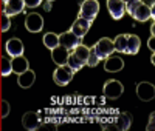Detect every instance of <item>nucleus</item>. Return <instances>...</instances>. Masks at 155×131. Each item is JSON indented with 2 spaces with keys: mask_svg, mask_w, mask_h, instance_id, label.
<instances>
[{
  "mask_svg": "<svg viewBox=\"0 0 155 131\" xmlns=\"http://www.w3.org/2000/svg\"><path fill=\"white\" fill-rule=\"evenodd\" d=\"M95 54L99 57V60H104L107 59L109 56H112V52H115V48H113V40L109 37H102L99 40L90 48Z\"/></svg>",
  "mask_w": 155,
  "mask_h": 131,
  "instance_id": "1",
  "label": "nucleus"
},
{
  "mask_svg": "<svg viewBox=\"0 0 155 131\" xmlns=\"http://www.w3.org/2000/svg\"><path fill=\"white\" fill-rule=\"evenodd\" d=\"M99 12V2L98 0H84L79 6V17L93 22Z\"/></svg>",
  "mask_w": 155,
  "mask_h": 131,
  "instance_id": "2",
  "label": "nucleus"
},
{
  "mask_svg": "<svg viewBox=\"0 0 155 131\" xmlns=\"http://www.w3.org/2000/svg\"><path fill=\"white\" fill-rule=\"evenodd\" d=\"M74 76V71L68 67V65H61L53 71V80L59 86H65L71 82V79Z\"/></svg>",
  "mask_w": 155,
  "mask_h": 131,
  "instance_id": "3",
  "label": "nucleus"
},
{
  "mask_svg": "<svg viewBox=\"0 0 155 131\" xmlns=\"http://www.w3.org/2000/svg\"><path fill=\"white\" fill-rule=\"evenodd\" d=\"M102 91H104V96L107 99H118L121 97V94L124 93V86L121 82L115 80V79H112V80H107L104 83V88H102Z\"/></svg>",
  "mask_w": 155,
  "mask_h": 131,
  "instance_id": "4",
  "label": "nucleus"
},
{
  "mask_svg": "<svg viewBox=\"0 0 155 131\" xmlns=\"http://www.w3.org/2000/svg\"><path fill=\"white\" fill-rule=\"evenodd\" d=\"M25 28L30 33H41L44 30V17L37 12H30L25 19Z\"/></svg>",
  "mask_w": 155,
  "mask_h": 131,
  "instance_id": "5",
  "label": "nucleus"
},
{
  "mask_svg": "<svg viewBox=\"0 0 155 131\" xmlns=\"http://www.w3.org/2000/svg\"><path fill=\"white\" fill-rule=\"evenodd\" d=\"M137 96L143 102H150L155 97V86L150 82H140L137 85Z\"/></svg>",
  "mask_w": 155,
  "mask_h": 131,
  "instance_id": "6",
  "label": "nucleus"
},
{
  "mask_svg": "<svg viewBox=\"0 0 155 131\" xmlns=\"http://www.w3.org/2000/svg\"><path fill=\"white\" fill-rule=\"evenodd\" d=\"M5 51L9 57H17V56H22L23 51H25V45L22 43L20 39L17 37H12V39H8L6 43H5Z\"/></svg>",
  "mask_w": 155,
  "mask_h": 131,
  "instance_id": "7",
  "label": "nucleus"
},
{
  "mask_svg": "<svg viewBox=\"0 0 155 131\" xmlns=\"http://www.w3.org/2000/svg\"><path fill=\"white\" fill-rule=\"evenodd\" d=\"M22 125L25 129L28 131H34L41 128V116L34 111H27L22 116Z\"/></svg>",
  "mask_w": 155,
  "mask_h": 131,
  "instance_id": "8",
  "label": "nucleus"
},
{
  "mask_svg": "<svg viewBox=\"0 0 155 131\" xmlns=\"http://www.w3.org/2000/svg\"><path fill=\"white\" fill-rule=\"evenodd\" d=\"M90 26H92V22H88V20H85V19H82V17H78V19L73 22L70 31H71L78 39H82V37L88 33Z\"/></svg>",
  "mask_w": 155,
  "mask_h": 131,
  "instance_id": "9",
  "label": "nucleus"
},
{
  "mask_svg": "<svg viewBox=\"0 0 155 131\" xmlns=\"http://www.w3.org/2000/svg\"><path fill=\"white\" fill-rule=\"evenodd\" d=\"M107 9L110 12L112 19H115V20L123 19L126 14V5L121 0H107Z\"/></svg>",
  "mask_w": 155,
  "mask_h": 131,
  "instance_id": "10",
  "label": "nucleus"
},
{
  "mask_svg": "<svg viewBox=\"0 0 155 131\" xmlns=\"http://www.w3.org/2000/svg\"><path fill=\"white\" fill-rule=\"evenodd\" d=\"M23 9H25L23 0H6L3 3V12H6L9 17L20 14V12H23Z\"/></svg>",
  "mask_w": 155,
  "mask_h": 131,
  "instance_id": "11",
  "label": "nucleus"
},
{
  "mask_svg": "<svg viewBox=\"0 0 155 131\" xmlns=\"http://www.w3.org/2000/svg\"><path fill=\"white\" fill-rule=\"evenodd\" d=\"M70 54V51L67 48H64L62 45H58L56 48L51 49V59H53V62L58 65V67H61V65H65L67 63V57Z\"/></svg>",
  "mask_w": 155,
  "mask_h": 131,
  "instance_id": "12",
  "label": "nucleus"
},
{
  "mask_svg": "<svg viewBox=\"0 0 155 131\" xmlns=\"http://www.w3.org/2000/svg\"><path fill=\"white\" fill-rule=\"evenodd\" d=\"M104 70L107 73H118L124 68V60L121 57L116 56H109L107 59H104Z\"/></svg>",
  "mask_w": 155,
  "mask_h": 131,
  "instance_id": "13",
  "label": "nucleus"
},
{
  "mask_svg": "<svg viewBox=\"0 0 155 131\" xmlns=\"http://www.w3.org/2000/svg\"><path fill=\"white\" fill-rule=\"evenodd\" d=\"M81 39H78L71 31H65V33H62L59 34V45H62L64 48H67L68 51H71L78 43H79Z\"/></svg>",
  "mask_w": 155,
  "mask_h": 131,
  "instance_id": "14",
  "label": "nucleus"
},
{
  "mask_svg": "<svg viewBox=\"0 0 155 131\" xmlns=\"http://www.w3.org/2000/svg\"><path fill=\"white\" fill-rule=\"evenodd\" d=\"M28 68H30V62H28V59L25 57L23 54L17 56V57H11V70H12V73L22 74L23 71H27Z\"/></svg>",
  "mask_w": 155,
  "mask_h": 131,
  "instance_id": "15",
  "label": "nucleus"
},
{
  "mask_svg": "<svg viewBox=\"0 0 155 131\" xmlns=\"http://www.w3.org/2000/svg\"><path fill=\"white\" fill-rule=\"evenodd\" d=\"M34 80H36V73L31 71L30 68L27 71H23L22 74H17V83L20 88L27 89V88H31L34 85Z\"/></svg>",
  "mask_w": 155,
  "mask_h": 131,
  "instance_id": "16",
  "label": "nucleus"
},
{
  "mask_svg": "<svg viewBox=\"0 0 155 131\" xmlns=\"http://www.w3.org/2000/svg\"><path fill=\"white\" fill-rule=\"evenodd\" d=\"M132 17H134L137 22H147V20H150V19L153 17V11H152V8H149V6H146V5L141 3V5L135 9V12H134Z\"/></svg>",
  "mask_w": 155,
  "mask_h": 131,
  "instance_id": "17",
  "label": "nucleus"
},
{
  "mask_svg": "<svg viewBox=\"0 0 155 131\" xmlns=\"http://www.w3.org/2000/svg\"><path fill=\"white\" fill-rule=\"evenodd\" d=\"M132 125V117L129 113H120L115 117V128L121 129V131H127Z\"/></svg>",
  "mask_w": 155,
  "mask_h": 131,
  "instance_id": "18",
  "label": "nucleus"
},
{
  "mask_svg": "<svg viewBox=\"0 0 155 131\" xmlns=\"http://www.w3.org/2000/svg\"><path fill=\"white\" fill-rule=\"evenodd\" d=\"M141 46V40L140 37L135 34H127V46H126V52L124 54H137Z\"/></svg>",
  "mask_w": 155,
  "mask_h": 131,
  "instance_id": "19",
  "label": "nucleus"
},
{
  "mask_svg": "<svg viewBox=\"0 0 155 131\" xmlns=\"http://www.w3.org/2000/svg\"><path fill=\"white\" fill-rule=\"evenodd\" d=\"M71 52H73V54L79 59L81 62L87 63V59H88V54H90V48H88L87 45H84V43H78V45L71 49Z\"/></svg>",
  "mask_w": 155,
  "mask_h": 131,
  "instance_id": "20",
  "label": "nucleus"
},
{
  "mask_svg": "<svg viewBox=\"0 0 155 131\" xmlns=\"http://www.w3.org/2000/svg\"><path fill=\"white\" fill-rule=\"evenodd\" d=\"M42 42L48 49H53L59 45V36L54 34V33H45L44 37H42Z\"/></svg>",
  "mask_w": 155,
  "mask_h": 131,
  "instance_id": "21",
  "label": "nucleus"
},
{
  "mask_svg": "<svg viewBox=\"0 0 155 131\" xmlns=\"http://www.w3.org/2000/svg\"><path fill=\"white\" fill-rule=\"evenodd\" d=\"M126 46H127V34H120L115 37L113 40V48L118 52H126Z\"/></svg>",
  "mask_w": 155,
  "mask_h": 131,
  "instance_id": "22",
  "label": "nucleus"
},
{
  "mask_svg": "<svg viewBox=\"0 0 155 131\" xmlns=\"http://www.w3.org/2000/svg\"><path fill=\"white\" fill-rule=\"evenodd\" d=\"M65 65H68V67H70V68H71V70L76 73V71H79V70L84 67L85 63H84V62H81L79 59H78V57L73 54V52H70L68 57H67V63H65Z\"/></svg>",
  "mask_w": 155,
  "mask_h": 131,
  "instance_id": "23",
  "label": "nucleus"
},
{
  "mask_svg": "<svg viewBox=\"0 0 155 131\" xmlns=\"http://www.w3.org/2000/svg\"><path fill=\"white\" fill-rule=\"evenodd\" d=\"M11 73H12V70H11V60L8 57L2 56V57H0V76L8 77Z\"/></svg>",
  "mask_w": 155,
  "mask_h": 131,
  "instance_id": "24",
  "label": "nucleus"
},
{
  "mask_svg": "<svg viewBox=\"0 0 155 131\" xmlns=\"http://www.w3.org/2000/svg\"><path fill=\"white\" fill-rule=\"evenodd\" d=\"M9 28H11V17L6 14V12L2 11V14H0V31L6 33Z\"/></svg>",
  "mask_w": 155,
  "mask_h": 131,
  "instance_id": "25",
  "label": "nucleus"
},
{
  "mask_svg": "<svg viewBox=\"0 0 155 131\" xmlns=\"http://www.w3.org/2000/svg\"><path fill=\"white\" fill-rule=\"evenodd\" d=\"M9 113H11L9 102H6V100H0V119H5V117H8Z\"/></svg>",
  "mask_w": 155,
  "mask_h": 131,
  "instance_id": "26",
  "label": "nucleus"
},
{
  "mask_svg": "<svg viewBox=\"0 0 155 131\" xmlns=\"http://www.w3.org/2000/svg\"><path fill=\"white\" fill-rule=\"evenodd\" d=\"M124 5H126V11H127L130 16H134L135 9L141 5V2H140V0H129V2H126Z\"/></svg>",
  "mask_w": 155,
  "mask_h": 131,
  "instance_id": "27",
  "label": "nucleus"
},
{
  "mask_svg": "<svg viewBox=\"0 0 155 131\" xmlns=\"http://www.w3.org/2000/svg\"><path fill=\"white\" fill-rule=\"evenodd\" d=\"M98 63H99V57L95 54V52H93L92 49H90V54H88V59H87V63H85V65H88V67L95 68Z\"/></svg>",
  "mask_w": 155,
  "mask_h": 131,
  "instance_id": "28",
  "label": "nucleus"
},
{
  "mask_svg": "<svg viewBox=\"0 0 155 131\" xmlns=\"http://www.w3.org/2000/svg\"><path fill=\"white\" fill-rule=\"evenodd\" d=\"M25 8H37L42 5V0H23Z\"/></svg>",
  "mask_w": 155,
  "mask_h": 131,
  "instance_id": "29",
  "label": "nucleus"
},
{
  "mask_svg": "<svg viewBox=\"0 0 155 131\" xmlns=\"http://www.w3.org/2000/svg\"><path fill=\"white\" fill-rule=\"evenodd\" d=\"M153 42H155V36H150V39L147 40V46H149V49L153 52L155 51V46H153Z\"/></svg>",
  "mask_w": 155,
  "mask_h": 131,
  "instance_id": "30",
  "label": "nucleus"
},
{
  "mask_svg": "<svg viewBox=\"0 0 155 131\" xmlns=\"http://www.w3.org/2000/svg\"><path fill=\"white\" fill-rule=\"evenodd\" d=\"M140 2L146 6H149V8H153V5H155V0H140Z\"/></svg>",
  "mask_w": 155,
  "mask_h": 131,
  "instance_id": "31",
  "label": "nucleus"
},
{
  "mask_svg": "<svg viewBox=\"0 0 155 131\" xmlns=\"http://www.w3.org/2000/svg\"><path fill=\"white\" fill-rule=\"evenodd\" d=\"M153 117H155V114L152 113V114H150V119H149V125H147V129H149V131L153 129Z\"/></svg>",
  "mask_w": 155,
  "mask_h": 131,
  "instance_id": "32",
  "label": "nucleus"
},
{
  "mask_svg": "<svg viewBox=\"0 0 155 131\" xmlns=\"http://www.w3.org/2000/svg\"><path fill=\"white\" fill-rule=\"evenodd\" d=\"M44 9H45V11H51V2H47V0H45V3H44Z\"/></svg>",
  "mask_w": 155,
  "mask_h": 131,
  "instance_id": "33",
  "label": "nucleus"
},
{
  "mask_svg": "<svg viewBox=\"0 0 155 131\" xmlns=\"http://www.w3.org/2000/svg\"><path fill=\"white\" fill-rule=\"evenodd\" d=\"M150 62H152V65H155V57H153V54H152V57H150Z\"/></svg>",
  "mask_w": 155,
  "mask_h": 131,
  "instance_id": "34",
  "label": "nucleus"
},
{
  "mask_svg": "<svg viewBox=\"0 0 155 131\" xmlns=\"http://www.w3.org/2000/svg\"><path fill=\"white\" fill-rule=\"evenodd\" d=\"M121 2H123V3H126V2H129V0H121Z\"/></svg>",
  "mask_w": 155,
  "mask_h": 131,
  "instance_id": "35",
  "label": "nucleus"
},
{
  "mask_svg": "<svg viewBox=\"0 0 155 131\" xmlns=\"http://www.w3.org/2000/svg\"><path fill=\"white\" fill-rule=\"evenodd\" d=\"M47 2H54V0H47Z\"/></svg>",
  "mask_w": 155,
  "mask_h": 131,
  "instance_id": "36",
  "label": "nucleus"
},
{
  "mask_svg": "<svg viewBox=\"0 0 155 131\" xmlns=\"http://www.w3.org/2000/svg\"><path fill=\"white\" fill-rule=\"evenodd\" d=\"M5 2H6V0H2V3H5Z\"/></svg>",
  "mask_w": 155,
  "mask_h": 131,
  "instance_id": "37",
  "label": "nucleus"
}]
</instances>
